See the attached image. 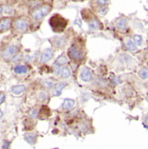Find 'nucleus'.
Instances as JSON below:
<instances>
[{
	"label": "nucleus",
	"mask_w": 148,
	"mask_h": 149,
	"mask_svg": "<svg viewBox=\"0 0 148 149\" xmlns=\"http://www.w3.org/2000/svg\"><path fill=\"white\" fill-rule=\"evenodd\" d=\"M53 45L55 46H57L58 48H62L66 44V38L64 37H54L51 39Z\"/></svg>",
	"instance_id": "obj_8"
},
{
	"label": "nucleus",
	"mask_w": 148,
	"mask_h": 149,
	"mask_svg": "<svg viewBox=\"0 0 148 149\" xmlns=\"http://www.w3.org/2000/svg\"><path fill=\"white\" fill-rule=\"evenodd\" d=\"M88 26L91 31H95V30L99 29L101 26V24L96 17H92L88 20Z\"/></svg>",
	"instance_id": "obj_11"
},
{
	"label": "nucleus",
	"mask_w": 148,
	"mask_h": 149,
	"mask_svg": "<svg viewBox=\"0 0 148 149\" xmlns=\"http://www.w3.org/2000/svg\"><path fill=\"white\" fill-rule=\"evenodd\" d=\"M41 83H42V86H44L46 89H51V88H52L53 86H54V84H55V82L52 80V79H44V80H42L41 81Z\"/></svg>",
	"instance_id": "obj_20"
},
{
	"label": "nucleus",
	"mask_w": 148,
	"mask_h": 149,
	"mask_svg": "<svg viewBox=\"0 0 148 149\" xmlns=\"http://www.w3.org/2000/svg\"><path fill=\"white\" fill-rule=\"evenodd\" d=\"M14 27L19 31H25L28 29V24L24 19L19 18L14 23Z\"/></svg>",
	"instance_id": "obj_7"
},
{
	"label": "nucleus",
	"mask_w": 148,
	"mask_h": 149,
	"mask_svg": "<svg viewBox=\"0 0 148 149\" xmlns=\"http://www.w3.org/2000/svg\"><path fill=\"white\" fill-rule=\"evenodd\" d=\"M139 76L142 79H148V68H147V67L141 68L140 71L139 72Z\"/></svg>",
	"instance_id": "obj_22"
},
{
	"label": "nucleus",
	"mask_w": 148,
	"mask_h": 149,
	"mask_svg": "<svg viewBox=\"0 0 148 149\" xmlns=\"http://www.w3.org/2000/svg\"><path fill=\"white\" fill-rule=\"evenodd\" d=\"M112 81L115 84V85H118L120 83V80L118 77H113V79H112Z\"/></svg>",
	"instance_id": "obj_27"
},
{
	"label": "nucleus",
	"mask_w": 148,
	"mask_h": 149,
	"mask_svg": "<svg viewBox=\"0 0 148 149\" xmlns=\"http://www.w3.org/2000/svg\"><path fill=\"white\" fill-rule=\"evenodd\" d=\"M51 114V111L48 109V107H42L40 113H39V118H41V120H45L49 117V115Z\"/></svg>",
	"instance_id": "obj_16"
},
{
	"label": "nucleus",
	"mask_w": 148,
	"mask_h": 149,
	"mask_svg": "<svg viewBox=\"0 0 148 149\" xmlns=\"http://www.w3.org/2000/svg\"><path fill=\"white\" fill-rule=\"evenodd\" d=\"M65 86H66L65 83H58V84L55 85L53 86V88H52V91H51L52 92V95L53 96H59V95H61L62 91L65 87Z\"/></svg>",
	"instance_id": "obj_10"
},
{
	"label": "nucleus",
	"mask_w": 148,
	"mask_h": 149,
	"mask_svg": "<svg viewBox=\"0 0 148 149\" xmlns=\"http://www.w3.org/2000/svg\"><path fill=\"white\" fill-rule=\"evenodd\" d=\"M145 124L148 125V114L146 116V119H145Z\"/></svg>",
	"instance_id": "obj_35"
},
{
	"label": "nucleus",
	"mask_w": 148,
	"mask_h": 149,
	"mask_svg": "<svg viewBox=\"0 0 148 149\" xmlns=\"http://www.w3.org/2000/svg\"><path fill=\"white\" fill-rule=\"evenodd\" d=\"M133 43L135 45H137L138 46H140L142 45V37L140 35H134L133 36Z\"/></svg>",
	"instance_id": "obj_23"
},
{
	"label": "nucleus",
	"mask_w": 148,
	"mask_h": 149,
	"mask_svg": "<svg viewBox=\"0 0 148 149\" xmlns=\"http://www.w3.org/2000/svg\"><path fill=\"white\" fill-rule=\"evenodd\" d=\"M24 90H25L24 86H22V85H20V86H13V87L11 88V93H12L13 94L18 95V94L24 93Z\"/></svg>",
	"instance_id": "obj_18"
},
{
	"label": "nucleus",
	"mask_w": 148,
	"mask_h": 149,
	"mask_svg": "<svg viewBox=\"0 0 148 149\" xmlns=\"http://www.w3.org/2000/svg\"><path fill=\"white\" fill-rule=\"evenodd\" d=\"M2 12H3V7H2V6L0 5V14H1Z\"/></svg>",
	"instance_id": "obj_37"
},
{
	"label": "nucleus",
	"mask_w": 148,
	"mask_h": 149,
	"mask_svg": "<svg viewBox=\"0 0 148 149\" xmlns=\"http://www.w3.org/2000/svg\"><path fill=\"white\" fill-rule=\"evenodd\" d=\"M25 60H26V61H31V57H30L29 55H27V56L25 57Z\"/></svg>",
	"instance_id": "obj_34"
},
{
	"label": "nucleus",
	"mask_w": 148,
	"mask_h": 149,
	"mask_svg": "<svg viewBox=\"0 0 148 149\" xmlns=\"http://www.w3.org/2000/svg\"><path fill=\"white\" fill-rule=\"evenodd\" d=\"M68 63V60H67V58H65V56H64V55H60L56 60H55V65H58V66H61V65H66Z\"/></svg>",
	"instance_id": "obj_17"
},
{
	"label": "nucleus",
	"mask_w": 148,
	"mask_h": 149,
	"mask_svg": "<svg viewBox=\"0 0 148 149\" xmlns=\"http://www.w3.org/2000/svg\"><path fill=\"white\" fill-rule=\"evenodd\" d=\"M97 3H98V4H100V5H101V7H104V5H106V4H107V3H109V2H108V1H98V2H97Z\"/></svg>",
	"instance_id": "obj_29"
},
{
	"label": "nucleus",
	"mask_w": 148,
	"mask_h": 149,
	"mask_svg": "<svg viewBox=\"0 0 148 149\" xmlns=\"http://www.w3.org/2000/svg\"><path fill=\"white\" fill-rule=\"evenodd\" d=\"M80 79L85 82H90L92 79V72L88 67H83L80 72Z\"/></svg>",
	"instance_id": "obj_5"
},
{
	"label": "nucleus",
	"mask_w": 148,
	"mask_h": 149,
	"mask_svg": "<svg viewBox=\"0 0 148 149\" xmlns=\"http://www.w3.org/2000/svg\"><path fill=\"white\" fill-rule=\"evenodd\" d=\"M107 10H108V9H107V8H106V7L104 6V7H102V9H101V10H100L99 11H100V13H101V14L105 15V14H106V13L107 12Z\"/></svg>",
	"instance_id": "obj_31"
},
{
	"label": "nucleus",
	"mask_w": 148,
	"mask_h": 149,
	"mask_svg": "<svg viewBox=\"0 0 148 149\" xmlns=\"http://www.w3.org/2000/svg\"><path fill=\"white\" fill-rule=\"evenodd\" d=\"M147 101H148V95H147Z\"/></svg>",
	"instance_id": "obj_38"
},
{
	"label": "nucleus",
	"mask_w": 148,
	"mask_h": 149,
	"mask_svg": "<svg viewBox=\"0 0 148 149\" xmlns=\"http://www.w3.org/2000/svg\"><path fill=\"white\" fill-rule=\"evenodd\" d=\"M52 68H53V72H54V74L55 75H57V76H58L59 74H60V72H61V68H60V66H58V65H53V66H52Z\"/></svg>",
	"instance_id": "obj_24"
},
{
	"label": "nucleus",
	"mask_w": 148,
	"mask_h": 149,
	"mask_svg": "<svg viewBox=\"0 0 148 149\" xmlns=\"http://www.w3.org/2000/svg\"><path fill=\"white\" fill-rule=\"evenodd\" d=\"M9 146H10V142L9 141H5L2 149H9Z\"/></svg>",
	"instance_id": "obj_32"
},
{
	"label": "nucleus",
	"mask_w": 148,
	"mask_h": 149,
	"mask_svg": "<svg viewBox=\"0 0 148 149\" xmlns=\"http://www.w3.org/2000/svg\"><path fill=\"white\" fill-rule=\"evenodd\" d=\"M68 55L70 56V58H72L75 61H81L84 58V54L82 51L76 45H72L69 48Z\"/></svg>",
	"instance_id": "obj_4"
},
{
	"label": "nucleus",
	"mask_w": 148,
	"mask_h": 149,
	"mask_svg": "<svg viewBox=\"0 0 148 149\" xmlns=\"http://www.w3.org/2000/svg\"><path fill=\"white\" fill-rule=\"evenodd\" d=\"M60 74L63 79H68L71 76V71L68 67H63V68H61Z\"/></svg>",
	"instance_id": "obj_21"
},
{
	"label": "nucleus",
	"mask_w": 148,
	"mask_h": 149,
	"mask_svg": "<svg viewBox=\"0 0 148 149\" xmlns=\"http://www.w3.org/2000/svg\"><path fill=\"white\" fill-rule=\"evenodd\" d=\"M75 24H79V27H81V22H80V20H79V19H76Z\"/></svg>",
	"instance_id": "obj_33"
},
{
	"label": "nucleus",
	"mask_w": 148,
	"mask_h": 149,
	"mask_svg": "<svg viewBox=\"0 0 148 149\" xmlns=\"http://www.w3.org/2000/svg\"><path fill=\"white\" fill-rule=\"evenodd\" d=\"M49 24L51 25L53 31L62 32L65 30L67 26V20L64 18L62 16H60L59 14H56L50 18Z\"/></svg>",
	"instance_id": "obj_1"
},
{
	"label": "nucleus",
	"mask_w": 148,
	"mask_h": 149,
	"mask_svg": "<svg viewBox=\"0 0 148 149\" xmlns=\"http://www.w3.org/2000/svg\"><path fill=\"white\" fill-rule=\"evenodd\" d=\"M47 99V93H45V92H42V93H39V95H38V100L39 101H44L45 100Z\"/></svg>",
	"instance_id": "obj_25"
},
{
	"label": "nucleus",
	"mask_w": 148,
	"mask_h": 149,
	"mask_svg": "<svg viewBox=\"0 0 148 149\" xmlns=\"http://www.w3.org/2000/svg\"><path fill=\"white\" fill-rule=\"evenodd\" d=\"M4 100H5V95H4V93H0V105H1L2 103H3Z\"/></svg>",
	"instance_id": "obj_28"
},
{
	"label": "nucleus",
	"mask_w": 148,
	"mask_h": 149,
	"mask_svg": "<svg viewBox=\"0 0 148 149\" xmlns=\"http://www.w3.org/2000/svg\"><path fill=\"white\" fill-rule=\"evenodd\" d=\"M125 45H126V47L129 51L134 52V51H136V50H137V46L135 45V44L133 43V40H131V39H129V38L126 40V42H125Z\"/></svg>",
	"instance_id": "obj_19"
},
{
	"label": "nucleus",
	"mask_w": 148,
	"mask_h": 149,
	"mask_svg": "<svg viewBox=\"0 0 148 149\" xmlns=\"http://www.w3.org/2000/svg\"><path fill=\"white\" fill-rule=\"evenodd\" d=\"M29 115L32 118V119H36L38 117V110L36 108H32L30 113H29Z\"/></svg>",
	"instance_id": "obj_26"
},
{
	"label": "nucleus",
	"mask_w": 148,
	"mask_h": 149,
	"mask_svg": "<svg viewBox=\"0 0 148 149\" xmlns=\"http://www.w3.org/2000/svg\"><path fill=\"white\" fill-rule=\"evenodd\" d=\"M54 149H57V148H54Z\"/></svg>",
	"instance_id": "obj_39"
},
{
	"label": "nucleus",
	"mask_w": 148,
	"mask_h": 149,
	"mask_svg": "<svg viewBox=\"0 0 148 149\" xmlns=\"http://www.w3.org/2000/svg\"><path fill=\"white\" fill-rule=\"evenodd\" d=\"M74 105H75V101L73 100H71V99H65L63 102V105H62V108L64 110H72L73 107H74Z\"/></svg>",
	"instance_id": "obj_13"
},
{
	"label": "nucleus",
	"mask_w": 148,
	"mask_h": 149,
	"mask_svg": "<svg viewBox=\"0 0 148 149\" xmlns=\"http://www.w3.org/2000/svg\"><path fill=\"white\" fill-rule=\"evenodd\" d=\"M127 25H128V21L126 18L125 17H121L120 19H118V21L116 22V26L119 30L120 31H125L126 30L127 28Z\"/></svg>",
	"instance_id": "obj_12"
},
{
	"label": "nucleus",
	"mask_w": 148,
	"mask_h": 149,
	"mask_svg": "<svg viewBox=\"0 0 148 149\" xmlns=\"http://www.w3.org/2000/svg\"><path fill=\"white\" fill-rule=\"evenodd\" d=\"M17 52H18L17 47L16 45H9V46L5 47V48L2 51L1 56H2V58H3V59H5V60H11V59L14 58V56L17 54Z\"/></svg>",
	"instance_id": "obj_3"
},
{
	"label": "nucleus",
	"mask_w": 148,
	"mask_h": 149,
	"mask_svg": "<svg viewBox=\"0 0 148 149\" xmlns=\"http://www.w3.org/2000/svg\"><path fill=\"white\" fill-rule=\"evenodd\" d=\"M11 26V19L5 17L0 20V31H7L10 28Z\"/></svg>",
	"instance_id": "obj_9"
},
{
	"label": "nucleus",
	"mask_w": 148,
	"mask_h": 149,
	"mask_svg": "<svg viewBox=\"0 0 148 149\" xmlns=\"http://www.w3.org/2000/svg\"><path fill=\"white\" fill-rule=\"evenodd\" d=\"M53 57V51L51 48H46L45 50L43 51L41 57H40V63H45L51 59Z\"/></svg>",
	"instance_id": "obj_6"
},
{
	"label": "nucleus",
	"mask_w": 148,
	"mask_h": 149,
	"mask_svg": "<svg viewBox=\"0 0 148 149\" xmlns=\"http://www.w3.org/2000/svg\"><path fill=\"white\" fill-rule=\"evenodd\" d=\"M3 117V112H2V110L0 109V119Z\"/></svg>",
	"instance_id": "obj_36"
},
{
	"label": "nucleus",
	"mask_w": 148,
	"mask_h": 149,
	"mask_svg": "<svg viewBox=\"0 0 148 149\" xmlns=\"http://www.w3.org/2000/svg\"><path fill=\"white\" fill-rule=\"evenodd\" d=\"M24 140L27 143H29L30 145H34L36 143V140H37V137L34 134H31V133H29V134H26L25 136H24Z\"/></svg>",
	"instance_id": "obj_15"
},
{
	"label": "nucleus",
	"mask_w": 148,
	"mask_h": 149,
	"mask_svg": "<svg viewBox=\"0 0 148 149\" xmlns=\"http://www.w3.org/2000/svg\"><path fill=\"white\" fill-rule=\"evenodd\" d=\"M51 10V6L50 4H43L39 6V8L33 10L31 16L34 20H40L44 18L46 15L49 14V12Z\"/></svg>",
	"instance_id": "obj_2"
},
{
	"label": "nucleus",
	"mask_w": 148,
	"mask_h": 149,
	"mask_svg": "<svg viewBox=\"0 0 148 149\" xmlns=\"http://www.w3.org/2000/svg\"><path fill=\"white\" fill-rule=\"evenodd\" d=\"M11 10H12V9H11L10 6H6L5 7V10H4V12L7 13V14H10L11 12Z\"/></svg>",
	"instance_id": "obj_30"
},
{
	"label": "nucleus",
	"mask_w": 148,
	"mask_h": 149,
	"mask_svg": "<svg viewBox=\"0 0 148 149\" xmlns=\"http://www.w3.org/2000/svg\"><path fill=\"white\" fill-rule=\"evenodd\" d=\"M29 71V68L24 65H17L14 67V72L17 74H25Z\"/></svg>",
	"instance_id": "obj_14"
}]
</instances>
